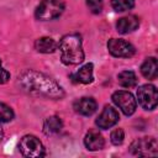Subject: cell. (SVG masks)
<instances>
[{
    "label": "cell",
    "instance_id": "6da1fadb",
    "mask_svg": "<svg viewBox=\"0 0 158 158\" xmlns=\"http://www.w3.org/2000/svg\"><path fill=\"white\" fill-rule=\"evenodd\" d=\"M19 83L26 91L48 99H62L64 96V90L57 81L37 70H25L19 77Z\"/></svg>",
    "mask_w": 158,
    "mask_h": 158
},
{
    "label": "cell",
    "instance_id": "7a4b0ae2",
    "mask_svg": "<svg viewBox=\"0 0 158 158\" xmlns=\"http://www.w3.org/2000/svg\"><path fill=\"white\" fill-rule=\"evenodd\" d=\"M60 59L65 65H77L84 60L81 37L78 33H68L62 37L59 44Z\"/></svg>",
    "mask_w": 158,
    "mask_h": 158
},
{
    "label": "cell",
    "instance_id": "3957f363",
    "mask_svg": "<svg viewBox=\"0 0 158 158\" xmlns=\"http://www.w3.org/2000/svg\"><path fill=\"white\" fill-rule=\"evenodd\" d=\"M64 7L65 4L63 0H42L36 7L35 16L41 21L53 20L63 14Z\"/></svg>",
    "mask_w": 158,
    "mask_h": 158
},
{
    "label": "cell",
    "instance_id": "277c9868",
    "mask_svg": "<svg viewBox=\"0 0 158 158\" xmlns=\"http://www.w3.org/2000/svg\"><path fill=\"white\" fill-rule=\"evenodd\" d=\"M19 149L22 153V156L28 158H38L44 156V147L42 142L32 135H26L21 138L19 143Z\"/></svg>",
    "mask_w": 158,
    "mask_h": 158
},
{
    "label": "cell",
    "instance_id": "5b68a950",
    "mask_svg": "<svg viewBox=\"0 0 158 158\" xmlns=\"http://www.w3.org/2000/svg\"><path fill=\"white\" fill-rule=\"evenodd\" d=\"M130 151L135 156L141 157H149V156H157L158 153V144L157 139L154 137H142L132 142Z\"/></svg>",
    "mask_w": 158,
    "mask_h": 158
},
{
    "label": "cell",
    "instance_id": "8992f818",
    "mask_svg": "<svg viewBox=\"0 0 158 158\" xmlns=\"http://www.w3.org/2000/svg\"><path fill=\"white\" fill-rule=\"evenodd\" d=\"M112 101L126 116H131L137 109V101L135 96L126 90L115 91L112 94Z\"/></svg>",
    "mask_w": 158,
    "mask_h": 158
},
{
    "label": "cell",
    "instance_id": "52a82bcc",
    "mask_svg": "<svg viewBox=\"0 0 158 158\" xmlns=\"http://www.w3.org/2000/svg\"><path fill=\"white\" fill-rule=\"evenodd\" d=\"M137 99L139 105L144 110H154L157 107L158 94L157 89L152 84H144L137 89Z\"/></svg>",
    "mask_w": 158,
    "mask_h": 158
},
{
    "label": "cell",
    "instance_id": "ba28073f",
    "mask_svg": "<svg viewBox=\"0 0 158 158\" xmlns=\"http://www.w3.org/2000/svg\"><path fill=\"white\" fill-rule=\"evenodd\" d=\"M107 49L114 57H118V58H130L136 52L135 47L130 42H127L125 40H121V38L109 40Z\"/></svg>",
    "mask_w": 158,
    "mask_h": 158
},
{
    "label": "cell",
    "instance_id": "9c48e42d",
    "mask_svg": "<svg viewBox=\"0 0 158 158\" xmlns=\"http://www.w3.org/2000/svg\"><path fill=\"white\" fill-rule=\"evenodd\" d=\"M120 116H118V112L116 111V109L111 107V106H105L104 110L101 111V114L98 116L95 123L99 128H102V130H107L112 126H115L118 121Z\"/></svg>",
    "mask_w": 158,
    "mask_h": 158
},
{
    "label": "cell",
    "instance_id": "30bf717a",
    "mask_svg": "<svg viewBox=\"0 0 158 158\" xmlns=\"http://www.w3.org/2000/svg\"><path fill=\"white\" fill-rule=\"evenodd\" d=\"M74 110L83 115V116H90L96 111V101L93 98H80L74 102Z\"/></svg>",
    "mask_w": 158,
    "mask_h": 158
},
{
    "label": "cell",
    "instance_id": "8fae6325",
    "mask_svg": "<svg viewBox=\"0 0 158 158\" xmlns=\"http://www.w3.org/2000/svg\"><path fill=\"white\" fill-rule=\"evenodd\" d=\"M138 25H139L138 17L135 15H128V16H123L118 19V21L116 22V28L118 33L126 35V33L135 31L138 27Z\"/></svg>",
    "mask_w": 158,
    "mask_h": 158
},
{
    "label": "cell",
    "instance_id": "7c38bea8",
    "mask_svg": "<svg viewBox=\"0 0 158 158\" xmlns=\"http://www.w3.org/2000/svg\"><path fill=\"white\" fill-rule=\"evenodd\" d=\"M84 144L89 151H99L102 149L105 146L104 137L99 133V131L91 130L89 131L84 137Z\"/></svg>",
    "mask_w": 158,
    "mask_h": 158
},
{
    "label": "cell",
    "instance_id": "4fadbf2b",
    "mask_svg": "<svg viewBox=\"0 0 158 158\" xmlns=\"http://www.w3.org/2000/svg\"><path fill=\"white\" fill-rule=\"evenodd\" d=\"M141 73L144 78L149 79V80H153L157 78L158 75V63H157V59L154 57H149L147 58L143 64L141 65Z\"/></svg>",
    "mask_w": 158,
    "mask_h": 158
},
{
    "label": "cell",
    "instance_id": "5bb4252c",
    "mask_svg": "<svg viewBox=\"0 0 158 158\" xmlns=\"http://www.w3.org/2000/svg\"><path fill=\"white\" fill-rule=\"evenodd\" d=\"M35 48L37 52L41 53H53L58 48V43L51 37H41L36 40Z\"/></svg>",
    "mask_w": 158,
    "mask_h": 158
},
{
    "label": "cell",
    "instance_id": "9a60e30c",
    "mask_svg": "<svg viewBox=\"0 0 158 158\" xmlns=\"http://www.w3.org/2000/svg\"><path fill=\"white\" fill-rule=\"evenodd\" d=\"M73 79H75L77 83H83V84H90L94 80V75H93V64L88 63L85 65H83L75 74L72 75Z\"/></svg>",
    "mask_w": 158,
    "mask_h": 158
},
{
    "label": "cell",
    "instance_id": "2e32d148",
    "mask_svg": "<svg viewBox=\"0 0 158 158\" xmlns=\"http://www.w3.org/2000/svg\"><path fill=\"white\" fill-rule=\"evenodd\" d=\"M63 127V122L58 116H49L43 123V132L46 135H56Z\"/></svg>",
    "mask_w": 158,
    "mask_h": 158
},
{
    "label": "cell",
    "instance_id": "e0dca14e",
    "mask_svg": "<svg viewBox=\"0 0 158 158\" xmlns=\"http://www.w3.org/2000/svg\"><path fill=\"white\" fill-rule=\"evenodd\" d=\"M118 84L123 88H133L137 84V77L132 70H123L117 75Z\"/></svg>",
    "mask_w": 158,
    "mask_h": 158
},
{
    "label": "cell",
    "instance_id": "ac0fdd59",
    "mask_svg": "<svg viewBox=\"0 0 158 158\" xmlns=\"http://www.w3.org/2000/svg\"><path fill=\"white\" fill-rule=\"evenodd\" d=\"M111 6L117 12L128 11L135 6V0H112Z\"/></svg>",
    "mask_w": 158,
    "mask_h": 158
},
{
    "label": "cell",
    "instance_id": "d6986e66",
    "mask_svg": "<svg viewBox=\"0 0 158 158\" xmlns=\"http://www.w3.org/2000/svg\"><path fill=\"white\" fill-rule=\"evenodd\" d=\"M14 118V111L10 106L4 102H0V123L9 122Z\"/></svg>",
    "mask_w": 158,
    "mask_h": 158
},
{
    "label": "cell",
    "instance_id": "ffe728a7",
    "mask_svg": "<svg viewBox=\"0 0 158 158\" xmlns=\"http://www.w3.org/2000/svg\"><path fill=\"white\" fill-rule=\"evenodd\" d=\"M123 138H125V132H123L122 128H116V130H114V131L111 132V135H110V139H111V142H112L115 146L121 144V143L123 142Z\"/></svg>",
    "mask_w": 158,
    "mask_h": 158
},
{
    "label": "cell",
    "instance_id": "44dd1931",
    "mask_svg": "<svg viewBox=\"0 0 158 158\" xmlns=\"http://www.w3.org/2000/svg\"><path fill=\"white\" fill-rule=\"evenodd\" d=\"M86 5L93 14H100L102 10V0H86Z\"/></svg>",
    "mask_w": 158,
    "mask_h": 158
},
{
    "label": "cell",
    "instance_id": "7402d4cb",
    "mask_svg": "<svg viewBox=\"0 0 158 158\" xmlns=\"http://www.w3.org/2000/svg\"><path fill=\"white\" fill-rule=\"evenodd\" d=\"M10 79V73L2 67V63L0 60V84H5Z\"/></svg>",
    "mask_w": 158,
    "mask_h": 158
},
{
    "label": "cell",
    "instance_id": "603a6c76",
    "mask_svg": "<svg viewBox=\"0 0 158 158\" xmlns=\"http://www.w3.org/2000/svg\"><path fill=\"white\" fill-rule=\"evenodd\" d=\"M2 136H4V132H2V128H1V126H0V142H1V139H2Z\"/></svg>",
    "mask_w": 158,
    "mask_h": 158
}]
</instances>
